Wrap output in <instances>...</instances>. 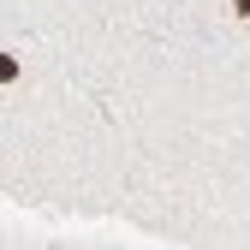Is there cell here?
I'll return each instance as SVG.
<instances>
[{"mask_svg":"<svg viewBox=\"0 0 250 250\" xmlns=\"http://www.w3.org/2000/svg\"><path fill=\"white\" fill-rule=\"evenodd\" d=\"M232 12H238V18H250V0H232Z\"/></svg>","mask_w":250,"mask_h":250,"instance_id":"cell-1","label":"cell"}]
</instances>
